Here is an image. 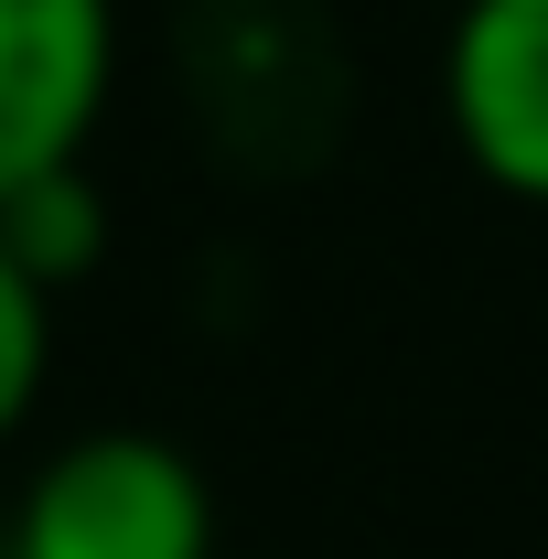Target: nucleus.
<instances>
[{"label": "nucleus", "instance_id": "nucleus-1", "mask_svg": "<svg viewBox=\"0 0 548 559\" xmlns=\"http://www.w3.org/2000/svg\"><path fill=\"white\" fill-rule=\"evenodd\" d=\"M11 559H215V485L172 430H75L22 474Z\"/></svg>", "mask_w": 548, "mask_h": 559}, {"label": "nucleus", "instance_id": "nucleus-2", "mask_svg": "<svg viewBox=\"0 0 548 559\" xmlns=\"http://www.w3.org/2000/svg\"><path fill=\"white\" fill-rule=\"evenodd\" d=\"M119 86V0H0V205L86 173Z\"/></svg>", "mask_w": 548, "mask_h": 559}, {"label": "nucleus", "instance_id": "nucleus-3", "mask_svg": "<svg viewBox=\"0 0 548 559\" xmlns=\"http://www.w3.org/2000/svg\"><path fill=\"white\" fill-rule=\"evenodd\" d=\"M441 119L505 205H548V0H463L441 33Z\"/></svg>", "mask_w": 548, "mask_h": 559}, {"label": "nucleus", "instance_id": "nucleus-4", "mask_svg": "<svg viewBox=\"0 0 548 559\" xmlns=\"http://www.w3.org/2000/svg\"><path fill=\"white\" fill-rule=\"evenodd\" d=\"M0 248L22 259V270L44 280V290H65L108 259V205H97V183L86 173H55V183H33L22 205H0Z\"/></svg>", "mask_w": 548, "mask_h": 559}, {"label": "nucleus", "instance_id": "nucleus-5", "mask_svg": "<svg viewBox=\"0 0 548 559\" xmlns=\"http://www.w3.org/2000/svg\"><path fill=\"white\" fill-rule=\"evenodd\" d=\"M44 377H55V290L0 248V452L33 430Z\"/></svg>", "mask_w": 548, "mask_h": 559}]
</instances>
